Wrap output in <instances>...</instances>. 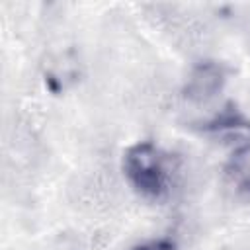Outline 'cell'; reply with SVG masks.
<instances>
[{"label": "cell", "instance_id": "cell-1", "mask_svg": "<svg viewBox=\"0 0 250 250\" xmlns=\"http://www.w3.org/2000/svg\"><path fill=\"white\" fill-rule=\"evenodd\" d=\"M123 168L139 191L146 195L162 193L166 186V166L162 152L152 143H139L131 146L125 152Z\"/></svg>", "mask_w": 250, "mask_h": 250}, {"label": "cell", "instance_id": "cell-2", "mask_svg": "<svg viewBox=\"0 0 250 250\" xmlns=\"http://www.w3.org/2000/svg\"><path fill=\"white\" fill-rule=\"evenodd\" d=\"M225 72L217 62H201L197 64L186 84V96L191 102H207L217 96V92L223 88Z\"/></svg>", "mask_w": 250, "mask_h": 250}, {"label": "cell", "instance_id": "cell-3", "mask_svg": "<svg viewBox=\"0 0 250 250\" xmlns=\"http://www.w3.org/2000/svg\"><path fill=\"white\" fill-rule=\"evenodd\" d=\"M227 178L229 182L244 193H250V145H244L232 152L227 162Z\"/></svg>", "mask_w": 250, "mask_h": 250}]
</instances>
